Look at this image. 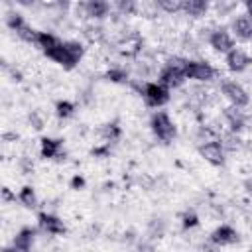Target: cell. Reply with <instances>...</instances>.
I'll list each match as a JSON object with an SVG mask.
<instances>
[{
    "mask_svg": "<svg viewBox=\"0 0 252 252\" xmlns=\"http://www.w3.org/2000/svg\"><path fill=\"white\" fill-rule=\"evenodd\" d=\"M242 4H244V10H246V14L252 18V0H242Z\"/></svg>",
    "mask_w": 252,
    "mask_h": 252,
    "instance_id": "obj_30",
    "label": "cell"
},
{
    "mask_svg": "<svg viewBox=\"0 0 252 252\" xmlns=\"http://www.w3.org/2000/svg\"><path fill=\"white\" fill-rule=\"evenodd\" d=\"M4 22H6V28H8L10 32H14V33L26 24L24 16H22L20 12H16V10H8L6 16H4Z\"/></svg>",
    "mask_w": 252,
    "mask_h": 252,
    "instance_id": "obj_21",
    "label": "cell"
},
{
    "mask_svg": "<svg viewBox=\"0 0 252 252\" xmlns=\"http://www.w3.org/2000/svg\"><path fill=\"white\" fill-rule=\"evenodd\" d=\"M211 8V0H185V6H183V12L193 18V20H199V18H205L207 12Z\"/></svg>",
    "mask_w": 252,
    "mask_h": 252,
    "instance_id": "obj_17",
    "label": "cell"
},
{
    "mask_svg": "<svg viewBox=\"0 0 252 252\" xmlns=\"http://www.w3.org/2000/svg\"><path fill=\"white\" fill-rule=\"evenodd\" d=\"M61 43V39L55 35V33H51V32H39L37 33V41H35V45L45 53V51H49V49H53L55 45H59Z\"/></svg>",
    "mask_w": 252,
    "mask_h": 252,
    "instance_id": "obj_19",
    "label": "cell"
},
{
    "mask_svg": "<svg viewBox=\"0 0 252 252\" xmlns=\"http://www.w3.org/2000/svg\"><path fill=\"white\" fill-rule=\"evenodd\" d=\"M207 43H209V47H211L213 51L224 55V53H228V51L234 47V35H232L230 30H226V28H215V30H211V33H209Z\"/></svg>",
    "mask_w": 252,
    "mask_h": 252,
    "instance_id": "obj_8",
    "label": "cell"
},
{
    "mask_svg": "<svg viewBox=\"0 0 252 252\" xmlns=\"http://www.w3.org/2000/svg\"><path fill=\"white\" fill-rule=\"evenodd\" d=\"M39 156L43 159H63L65 150H63V138H53V136H43L39 140Z\"/></svg>",
    "mask_w": 252,
    "mask_h": 252,
    "instance_id": "obj_11",
    "label": "cell"
},
{
    "mask_svg": "<svg viewBox=\"0 0 252 252\" xmlns=\"http://www.w3.org/2000/svg\"><path fill=\"white\" fill-rule=\"evenodd\" d=\"M16 6H22V8H33L37 4V0H12Z\"/></svg>",
    "mask_w": 252,
    "mask_h": 252,
    "instance_id": "obj_29",
    "label": "cell"
},
{
    "mask_svg": "<svg viewBox=\"0 0 252 252\" xmlns=\"http://www.w3.org/2000/svg\"><path fill=\"white\" fill-rule=\"evenodd\" d=\"M230 33L242 43L252 41V18L248 14H238L230 24Z\"/></svg>",
    "mask_w": 252,
    "mask_h": 252,
    "instance_id": "obj_13",
    "label": "cell"
},
{
    "mask_svg": "<svg viewBox=\"0 0 252 252\" xmlns=\"http://www.w3.org/2000/svg\"><path fill=\"white\" fill-rule=\"evenodd\" d=\"M85 45L81 43V41H77V39H61V43L59 45H55L53 49H49V51H45L43 55L47 57V59H51L53 63H57V65H61L63 69H75L79 63H81V59L85 57Z\"/></svg>",
    "mask_w": 252,
    "mask_h": 252,
    "instance_id": "obj_1",
    "label": "cell"
},
{
    "mask_svg": "<svg viewBox=\"0 0 252 252\" xmlns=\"http://www.w3.org/2000/svg\"><path fill=\"white\" fill-rule=\"evenodd\" d=\"M114 6L122 16H134L138 12V0H114Z\"/></svg>",
    "mask_w": 252,
    "mask_h": 252,
    "instance_id": "obj_25",
    "label": "cell"
},
{
    "mask_svg": "<svg viewBox=\"0 0 252 252\" xmlns=\"http://www.w3.org/2000/svg\"><path fill=\"white\" fill-rule=\"evenodd\" d=\"M156 4L165 14H177V12H183L185 0H156Z\"/></svg>",
    "mask_w": 252,
    "mask_h": 252,
    "instance_id": "obj_22",
    "label": "cell"
},
{
    "mask_svg": "<svg viewBox=\"0 0 252 252\" xmlns=\"http://www.w3.org/2000/svg\"><path fill=\"white\" fill-rule=\"evenodd\" d=\"M37 228L45 234H51V236H61V234L67 232V226H65L63 219L53 215V213H47V211L37 213Z\"/></svg>",
    "mask_w": 252,
    "mask_h": 252,
    "instance_id": "obj_9",
    "label": "cell"
},
{
    "mask_svg": "<svg viewBox=\"0 0 252 252\" xmlns=\"http://www.w3.org/2000/svg\"><path fill=\"white\" fill-rule=\"evenodd\" d=\"M104 136H106V140H116L118 136H120V128L116 126V124H106V128H104Z\"/></svg>",
    "mask_w": 252,
    "mask_h": 252,
    "instance_id": "obj_27",
    "label": "cell"
},
{
    "mask_svg": "<svg viewBox=\"0 0 252 252\" xmlns=\"http://www.w3.org/2000/svg\"><path fill=\"white\" fill-rule=\"evenodd\" d=\"M185 75L195 83H211L217 77V69L205 59H185Z\"/></svg>",
    "mask_w": 252,
    "mask_h": 252,
    "instance_id": "obj_5",
    "label": "cell"
},
{
    "mask_svg": "<svg viewBox=\"0 0 252 252\" xmlns=\"http://www.w3.org/2000/svg\"><path fill=\"white\" fill-rule=\"evenodd\" d=\"M158 81L163 83L165 87H169L171 91L183 87L185 81H187V75H185V59H181V57L169 59V61L159 69Z\"/></svg>",
    "mask_w": 252,
    "mask_h": 252,
    "instance_id": "obj_4",
    "label": "cell"
},
{
    "mask_svg": "<svg viewBox=\"0 0 252 252\" xmlns=\"http://www.w3.org/2000/svg\"><path fill=\"white\" fill-rule=\"evenodd\" d=\"M104 79L110 83H128V71L122 67H110L104 73Z\"/></svg>",
    "mask_w": 252,
    "mask_h": 252,
    "instance_id": "obj_24",
    "label": "cell"
},
{
    "mask_svg": "<svg viewBox=\"0 0 252 252\" xmlns=\"http://www.w3.org/2000/svg\"><path fill=\"white\" fill-rule=\"evenodd\" d=\"M37 33H39V30L32 28L28 22L16 32V35H18L22 41H26V43H33V45H35V41H37Z\"/></svg>",
    "mask_w": 252,
    "mask_h": 252,
    "instance_id": "obj_23",
    "label": "cell"
},
{
    "mask_svg": "<svg viewBox=\"0 0 252 252\" xmlns=\"http://www.w3.org/2000/svg\"><path fill=\"white\" fill-rule=\"evenodd\" d=\"M209 240H211L215 246H230V244L238 242V230H236L234 226H230V224H219V226L211 232Z\"/></svg>",
    "mask_w": 252,
    "mask_h": 252,
    "instance_id": "obj_14",
    "label": "cell"
},
{
    "mask_svg": "<svg viewBox=\"0 0 252 252\" xmlns=\"http://www.w3.org/2000/svg\"><path fill=\"white\" fill-rule=\"evenodd\" d=\"M181 226H183L185 230L199 226V217H197V213H193V211H185V213L181 215Z\"/></svg>",
    "mask_w": 252,
    "mask_h": 252,
    "instance_id": "obj_26",
    "label": "cell"
},
{
    "mask_svg": "<svg viewBox=\"0 0 252 252\" xmlns=\"http://www.w3.org/2000/svg\"><path fill=\"white\" fill-rule=\"evenodd\" d=\"M199 156H201L207 163H211V165H215V167H220V165H224L226 150H224V144H222V142H219V140H209V142H205V144L199 146Z\"/></svg>",
    "mask_w": 252,
    "mask_h": 252,
    "instance_id": "obj_7",
    "label": "cell"
},
{
    "mask_svg": "<svg viewBox=\"0 0 252 252\" xmlns=\"http://www.w3.org/2000/svg\"><path fill=\"white\" fill-rule=\"evenodd\" d=\"M85 183H87V181H85V177H83V175H79V173H77V175H73V177H71V181H69L71 189H75V191L83 189V187H85Z\"/></svg>",
    "mask_w": 252,
    "mask_h": 252,
    "instance_id": "obj_28",
    "label": "cell"
},
{
    "mask_svg": "<svg viewBox=\"0 0 252 252\" xmlns=\"http://www.w3.org/2000/svg\"><path fill=\"white\" fill-rule=\"evenodd\" d=\"M224 120H226V126L230 128V132H240L244 126H246V116L242 114V108H236V106H228L224 108Z\"/></svg>",
    "mask_w": 252,
    "mask_h": 252,
    "instance_id": "obj_16",
    "label": "cell"
},
{
    "mask_svg": "<svg viewBox=\"0 0 252 252\" xmlns=\"http://www.w3.org/2000/svg\"><path fill=\"white\" fill-rule=\"evenodd\" d=\"M140 94L148 108H161L171 100V89L159 81H146L140 85Z\"/></svg>",
    "mask_w": 252,
    "mask_h": 252,
    "instance_id": "obj_2",
    "label": "cell"
},
{
    "mask_svg": "<svg viewBox=\"0 0 252 252\" xmlns=\"http://www.w3.org/2000/svg\"><path fill=\"white\" fill-rule=\"evenodd\" d=\"M35 236H37V228L33 226H22L14 238H12V246L10 250H16V252H30L33 242H35Z\"/></svg>",
    "mask_w": 252,
    "mask_h": 252,
    "instance_id": "obj_12",
    "label": "cell"
},
{
    "mask_svg": "<svg viewBox=\"0 0 252 252\" xmlns=\"http://www.w3.org/2000/svg\"><path fill=\"white\" fill-rule=\"evenodd\" d=\"M2 195H4V201H12V199H16V195H12L8 187H4V191H2Z\"/></svg>",
    "mask_w": 252,
    "mask_h": 252,
    "instance_id": "obj_31",
    "label": "cell"
},
{
    "mask_svg": "<svg viewBox=\"0 0 252 252\" xmlns=\"http://www.w3.org/2000/svg\"><path fill=\"white\" fill-rule=\"evenodd\" d=\"M220 94L236 108H246L250 104V93L238 83V81H232V79H226L220 83Z\"/></svg>",
    "mask_w": 252,
    "mask_h": 252,
    "instance_id": "obj_6",
    "label": "cell"
},
{
    "mask_svg": "<svg viewBox=\"0 0 252 252\" xmlns=\"http://www.w3.org/2000/svg\"><path fill=\"white\" fill-rule=\"evenodd\" d=\"M150 130H152V134H154L159 142H163V144L173 142L175 136H177V126H175V122L171 120V116H169L165 110H159V108L154 110L152 116H150Z\"/></svg>",
    "mask_w": 252,
    "mask_h": 252,
    "instance_id": "obj_3",
    "label": "cell"
},
{
    "mask_svg": "<svg viewBox=\"0 0 252 252\" xmlns=\"http://www.w3.org/2000/svg\"><path fill=\"white\" fill-rule=\"evenodd\" d=\"M55 116L59 118V120H67V118H71L73 114H75V110H77V106H75V102L73 100H67V98H61V100H57L55 102Z\"/></svg>",
    "mask_w": 252,
    "mask_h": 252,
    "instance_id": "obj_20",
    "label": "cell"
},
{
    "mask_svg": "<svg viewBox=\"0 0 252 252\" xmlns=\"http://www.w3.org/2000/svg\"><path fill=\"white\" fill-rule=\"evenodd\" d=\"M83 8H85L87 18H91V20H104L110 14L108 0H85Z\"/></svg>",
    "mask_w": 252,
    "mask_h": 252,
    "instance_id": "obj_15",
    "label": "cell"
},
{
    "mask_svg": "<svg viewBox=\"0 0 252 252\" xmlns=\"http://www.w3.org/2000/svg\"><path fill=\"white\" fill-rule=\"evenodd\" d=\"M224 65L230 73H244L252 65V57L238 47H232L228 53H224Z\"/></svg>",
    "mask_w": 252,
    "mask_h": 252,
    "instance_id": "obj_10",
    "label": "cell"
},
{
    "mask_svg": "<svg viewBox=\"0 0 252 252\" xmlns=\"http://www.w3.org/2000/svg\"><path fill=\"white\" fill-rule=\"evenodd\" d=\"M18 203L26 209H35L37 207V193L32 185H24L20 191H18Z\"/></svg>",
    "mask_w": 252,
    "mask_h": 252,
    "instance_id": "obj_18",
    "label": "cell"
}]
</instances>
